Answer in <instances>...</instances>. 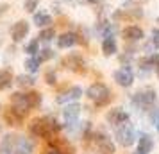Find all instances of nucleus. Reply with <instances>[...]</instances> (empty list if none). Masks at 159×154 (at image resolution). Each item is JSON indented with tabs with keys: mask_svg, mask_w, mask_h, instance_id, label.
Instances as JSON below:
<instances>
[{
	"mask_svg": "<svg viewBox=\"0 0 159 154\" xmlns=\"http://www.w3.org/2000/svg\"><path fill=\"white\" fill-rule=\"evenodd\" d=\"M115 136H116V142L122 147H130L136 142V131H134V127L130 124H127V122L122 124L120 127H116Z\"/></svg>",
	"mask_w": 159,
	"mask_h": 154,
	"instance_id": "nucleus-3",
	"label": "nucleus"
},
{
	"mask_svg": "<svg viewBox=\"0 0 159 154\" xmlns=\"http://www.w3.org/2000/svg\"><path fill=\"white\" fill-rule=\"evenodd\" d=\"M122 36L127 40V41H139L143 38V29H139L138 25H129L122 30Z\"/></svg>",
	"mask_w": 159,
	"mask_h": 154,
	"instance_id": "nucleus-13",
	"label": "nucleus"
},
{
	"mask_svg": "<svg viewBox=\"0 0 159 154\" xmlns=\"http://www.w3.org/2000/svg\"><path fill=\"white\" fill-rule=\"evenodd\" d=\"M39 65H41V61L36 58V56H30L27 61H25V68L29 70V72H38V68H39Z\"/></svg>",
	"mask_w": 159,
	"mask_h": 154,
	"instance_id": "nucleus-22",
	"label": "nucleus"
},
{
	"mask_svg": "<svg viewBox=\"0 0 159 154\" xmlns=\"http://www.w3.org/2000/svg\"><path fill=\"white\" fill-rule=\"evenodd\" d=\"M80 97H82V88H80V86H72L68 91L61 93L56 100H57V104H70V102H73V100L80 99Z\"/></svg>",
	"mask_w": 159,
	"mask_h": 154,
	"instance_id": "nucleus-12",
	"label": "nucleus"
},
{
	"mask_svg": "<svg viewBox=\"0 0 159 154\" xmlns=\"http://www.w3.org/2000/svg\"><path fill=\"white\" fill-rule=\"evenodd\" d=\"M18 138L16 134H6L4 140L0 142V154H15L16 147H18Z\"/></svg>",
	"mask_w": 159,
	"mask_h": 154,
	"instance_id": "nucleus-11",
	"label": "nucleus"
},
{
	"mask_svg": "<svg viewBox=\"0 0 159 154\" xmlns=\"http://www.w3.org/2000/svg\"><path fill=\"white\" fill-rule=\"evenodd\" d=\"M36 6H38V0H27L23 7H25V11H29V13H32V11L36 9Z\"/></svg>",
	"mask_w": 159,
	"mask_h": 154,
	"instance_id": "nucleus-30",
	"label": "nucleus"
},
{
	"mask_svg": "<svg viewBox=\"0 0 159 154\" xmlns=\"http://www.w3.org/2000/svg\"><path fill=\"white\" fill-rule=\"evenodd\" d=\"M150 118H152V124L156 125V127H159V110H154V108H152Z\"/></svg>",
	"mask_w": 159,
	"mask_h": 154,
	"instance_id": "nucleus-28",
	"label": "nucleus"
},
{
	"mask_svg": "<svg viewBox=\"0 0 159 154\" xmlns=\"http://www.w3.org/2000/svg\"><path fill=\"white\" fill-rule=\"evenodd\" d=\"M156 129H157V131H159V127H156Z\"/></svg>",
	"mask_w": 159,
	"mask_h": 154,
	"instance_id": "nucleus-35",
	"label": "nucleus"
},
{
	"mask_svg": "<svg viewBox=\"0 0 159 154\" xmlns=\"http://www.w3.org/2000/svg\"><path fill=\"white\" fill-rule=\"evenodd\" d=\"M34 77H30V75H18L16 77V84L20 86V88H30V86H34Z\"/></svg>",
	"mask_w": 159,
	"mask_h": 154,
	"instance_id": "nucleus-20",
	"label": "nucleus"
},
{
	"mask_svg": "<svg viewBox=\"0 0 159 154\" xmlns=\"http://www.w3.org/2000/svg\"><path fill=\"white\" fill-rule=\"evenodd\" d=\"M152 43H154L156 49H159V29H157V27H156V29H152Z\"/></svg>",
	"mask_w": 159,
	"mask_h": 154,
	"instance_id": "nucleus-29",
	"label": "nucleus"
},
{
	"mask_svg": "<svg viewBox=\"0 0 159 154\" xmlns=\"http://www.w3.org/2000/svg\"><path fill=\"white\" fill-rule=\"evenodd\" d=\"M102 52H104L106 56H113L116 52V41H115L113 36L104 38V41H102Z\"/></svg>",
	"mask_w": 159,
	"mask_h": 154,
	"instance_id": "nucleus-18",
	"label": "nucleus"
},
{
	"mask_svg": "<svg viewBox=\"0 0 159 154\" xmlns=\"http://www.w3.org/2000/svg\"><path fill=\"white\" fill-rule=\"evenodd\" d=\"M79 115H80V106L77 102H70L66 104V108L63 110V118L68 127H75L79 122Z\"/></svg>",
	"mask_w": 159,
	"mask_h": 154,
	"instance_id": "nucleus-6",
	"label": "nucleus"
},
{
	"mask_svg": "<svg viewBox=\"0 0 159 154\" xmlns=\"http://www.w3.org/2000/svg\"><path fill=\"white\" fill-rule=\"evenodd\" d=\"M27 102H29L30 110L39 108V104H41V93H38V91H27Z\"/></svg>",
	"mask_w": 159,
	"mask_h": 154,
	"instance_id": "nucleus-19",
	"label": "nucleus"
},
{
	"mask_svg": "<svg viewBox=\"0 0 159 154\" xmlns=\"http://www.w3.org/2000/svg\"><path fill=\"white\" fill-rule=\"evenodd\" d=\"M11 84H13V72L9 68L0 70V91L11 88Z\"/></svg>",
	"mask_w": 159,
	"mask_h": 154,
	"instance_id": "nucleus-17",
	"label": "nucleus"
},
{
	"mask_svg": "<svg viewBox=\"0 0 159 154\" xmlns=\"http://www.w3.org/2000/svg\"><path fill=\"white\" fill-rule=\"evenodd\" d=\"M77 38L79 36L73 34V32H65V34H61L57 38V47L59 49H70V47H73V45L79 41Z\"/></svg>",
	"mask_w": 159,
	"mask_h": 154,
	"instance_id": "nucleus-16",
	"label": "nucleus"
},
{
	"mask_svg": "<svg viewBox=\"0 0 159 154\" xmlns=\"http://www.w3.org/2000/svg\"><path fill=\"white\" fill-rule=\"evenodd\" d=\"M36 58L39 59L41 63H43V61H48V59L54 58V52H52L50 49H43V50H39V52L36 54Z\"/></svg>",
	"mask_w": 159,
	"mask_h": 154,
	"instance_id": "nucleus-25",
	"label": "nucleus"
},
{
	"mask_svg": "<svg viewBox=\"0 0 159 154\" xmlns=\"http://www.w3.org/2000/svg\"><path fill=\"white\" fill-rule=\"evenodd\" d=\"M156 72H157V77H159V63L156 65Z\"/></svg>",
	"mask_w": 159,
	"mask_h": 154,
	"instance_id": "nucleus-33",
	"label": "nucleus"
},
{
	"mask_svg": "<svg viewBox=\"0 0 159 154\" xmlns=\"http://www.w3.org/2000/svg\"><path fill=\"white\" fill-rule=\"evenodd\" d=\"M11 106L15 108L18 113H22L23 117H27V113H29L30 106L29 102H27V93H22V91H16V93H13L11 95Z\"/></svg>",
	"mask_w": 159,
	"mask_h": 154,
	"instance_id": "nucleus-8",
	"label": "nucleus"
},
{
	"mask_svg": "<svg viewBox=\"0 0 159 154\" xmlns=\"http://www.w3.org/2000/svg\"><path fill=\"white\" fill-rule=\"evenodd\" d=\"M152 149H154V140H152L150 134H141L138 138V151L143 154H150Z\"/></svg>",
	"mask_w": 159,
	"mask_h": 154,
	"instance_id": "nucleus-15",
	"label": "nucleus"
},
{
	"mask_svg": "<svg viewBox=\"0 0 159 154\" xmlns=\"http://www.w3.org/2000/svg\"><path fill=\"white\" fill-rule=\"evenodd\" d=\"M63 66L72 70V72H77V73H84L86 72V61L80 58L79 54H70L63 59Z\"/></svg>",
	"mask_w": 159,
	"mask_h": 154,
	"instance_id": "nucleus-5",
	"label": "nucleus"
},
{
	"mask_svg": "<svg viewBox=\"0 0 159 154\" xmlns=\"http://www.w3.org/2000/svg\"><path fill=\"white\" fill-rule=\"evenodd\" d=\"M86 2H89V4H97V2H100V0H86Z\"/></svg>",
	"mask_w": 159,
	"mask_h": 154,
	"instance_id": "nucleus-32",
	"label": "nucleus"
},
{
	"mask_svg": "<svg viewBox=\"0 0 159 154\" xmlns=\"http://www.w3.org/2000/svg\"><path fill=\"white\" fill-rule=\"evenodd\" d=\"M25 52H27L29 56H36L38 52H39V41H38V40H32V41L25 47Z\"/></svg>",
	"mask_w": 159,
	"mask_h": 154,
	"instance_id": "nucleus-24",
	"label": "nucleus"
},
{
	"mask_svg": "<svg viewBox=\"0 0 159 154\" xmlns=\"http://www.w3.org/2000/svg\"><path fill=\"white\" fill-rule=\"evenodd\" d=\"M132 102L136 108L139 110H152L154 108V104H156V91L152 88L148 90H143V91H138L136 95L132 97Z\"/></svg>",
	"mask_w": 159,
	"mask_h": 154,
	"instance_id": "nucleus-4",
	"label": "nucleus"
},
{
	"mask_svg": "<svg viewBox=\"0 0 159 154\" xmlns=\"http://www.w3.org/2000/svg\"><path fill=\"white\" fill-rule=\"evenodd\" d=\"M45 81H47V84L54 86V84L57 82V77H56V73H54V72H47V73H45Z\"/></svg>",
	"mask_w": 159,
	"mask_h": 154,
	"instance_id": "nucleus-27",
	"label": "nucleus"
},
{
	"mask_svg": "<svg viewBox=\"0 0 159 154\" xmlns=\"http://www.w3.org/2000/svg\"><path fill=\"white\" fill-rule=\"evenodd\" d=\"M132 154H143V152H139V151H136V152H132Z\"/></svg>",
	"mask_w": 159,
	"mask_h": 154,
	"instance_id": "nucleus-34",
	"label": "nucleus"
},
{
	"mask_svg": "<svg viewBox=\"0 0 159 154\" xmlns=\"http://www.w3.org/2000/svg\"><path fill=\"white\" fill-rule=\"evenodd\" d=\"M86 95H88V99H91V100H93L97 108L107 106V104L111 102V99H113L109 88L104 84V82H93V84L88 88Z\"/></svg>",
	"mask_w": 159,
	"mask_h": 154,
	"instance_id": "nucleus-2",
	"label": "nucleus"
},
{
	"mask_svg": "<svg viewBox=\"0 0 159 154\" xmlns=\"http://www.w3.org/2000/svg\"><path fill=\"white\" fill-rule=\"evenodd\" d=\"M106 120H107L109 124L116 129V127H120L122 124L129 122V113H127V111H123L122 108H115V110H109L107 111Z\"/></svg>",
	"mask_w": 159,
	"mask_h": 154,
	"instance_id": "nucleus-7",
	"label": "nucleus"
},
{
	"mask_svg": "<svg viewBox=\"0 0 159 154\" xmlns=\"http://www.w3.org/2000/svg\"><path fill=\"white\" fill-rule=\"evenodd\" d=\"M15 154H29V152H25V151H20V149H16Z\"/></svg>",
	"mask_w": 159,
	"mask_h": 154,
	"instance_id": "nucleus-31",
	"label": "nucleus"
},
{
	"mask_svg": "<svg viewBox=\"0 0 159 154\" xmlns=\"http://www.w3.org/2000/svg\"><path fill=\"white\" fill-rule=\"evenodd\" d=\"M34 23L38 27H47V25L52 23V18L48 15H45V13H38V15H34Z\"/></svg>",
	"mask_w": 159,
	"mask_h": 154,
	"instance_id": "nucleus-21",
	"label": "nucleus"
},
{
	"mask_svg": "<svg viewBox=\"0 0 159 154\" xmlns=\"http://www.w3.org/2000/svg\"><path fill=\"white\" fill-rule=\"evenodd\" d=\"M27 34H29V23L25 22V20L16 22L15 25H13V29H11V38H13V41H15V43L23 41Z\"/></svg>",
	"mask_w": 159,
	"mask_h": 154,
	"instance_id": "nucleus-10",
	"label": "nucleus"
},
{
	"mask_svg": "<svg viewBox=\"0 0 159 154\" xmlns=\"http://www.w3.org/2000/svg\"><path fill=\"white\" fill-rule=\"evenodd\" d=\"M157 22H159V20H157Z\"/></svg>",
	"mask_w": 159,
	"mask_h": 154,
	"instance_id": "nucleus-36",
	"label": "nucleus"
},
{
	"mask_svg": "<svg viewBox=\"0 0 159 154\" xmlns=\"http://www.w3.org/2000/svg\"><path fill=\"white\" fill-rule=\"evenodd\" d=\"M4 118H6V122L9 125H22L25 117H23L22 113H18L13 106H9V110H6V113H4Z\"/></svg>",
	"mask_w": 159,
	"mask_h": 154,
	"instance_id": "nucleus-14",
	"label": "nucleus"
},
{
	"mask_svg": "<svg viewBox=\"0 0 159 154\" xmlns=\"http://www.w3.org/2000/svg\"><path fill=\"white\" fill-rule=\"evenodd\" d=\"M39 40L41 41H50V40H54L56 38V30L52 29V27H47V29H43L41 32H39Z\"/></svg>",
	"mask_w": 159,
	"mask_h": 154,
	"instance_id": "nucleus-23",
	"label": "nucleus"
},
{
	"mask_svg": "<svg viewBox=\"0 0 159 154\" xmlns=\"http://www.w3.org/2000/svg\"><path fill=\"white\" fill-rule=\"evenodd\" d=\"M113 77H115V81L118 82L120 86H123V88H129L130 84L134 82V73L130 72L129 66H122V68L115 70Z\"/></svg>",
	"mask_w": 159,
	"mask_h": 154,
	"instance_id": "nucleus-9",
	"label": "nucleus"
},
{
	"mask_svg": "<svg viewBox=\"0 0 159 154\" xmlns=\"http://www.w3.org/2000/svg\"><path fill=\"white\" fill-rule=\"evenodd\" d=\"M48 142H50V149L47 151V154H65L63 152V149L59 147L57 142H54V140H48Z\"/></svg>",
	"mask_w": 159,
	"mask_h": 154,
	"instance_id": "nucleus-26",
	"label": "nucleus"
},
{
	"mask_svg": "<svg viewBox=\"0 0 159 154\" xmlns=\"http://www.w3.org/2000/svg\"><path fill=\"white\" fill-rule=\"evenodd\" d=\"M59 131H61V124L54 117H39L29 124V133L36 138L52 140L57 136Z\"/></svg>",
	"mask_w": 159,
	"mask_h": 154,
	"instance_id": "nucleus-1",
	"label": "nucleus"
}]
</instances>
